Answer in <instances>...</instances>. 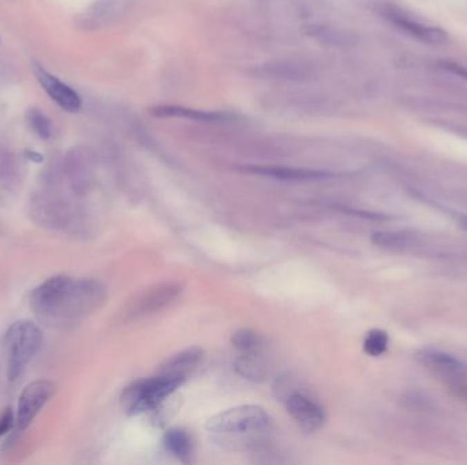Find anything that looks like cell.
<instances>
[{"label":"cell","mask_w":467,"mask_h":465,"mask_svg":"<svg viewBox=\"0 0 467 465\" xmlns=\"http://www.w3.org/2000/svg\"><path fill=\"white\" fill-rule=\"evenodd\" d=\"M104 299L99 281L56 276L33 291L32 307L47 323L64 326L98 310Z\"/></svg>","instance_id":"obj_1"},{"label":"cell","mask_w":467,"mask_h":465,"mask_svg":"<svg viewBox=\"0 0 467 465\" xmlns=\"http://www.w3.org/2000/svg\"><path fill=\"white\" fill-rule=\"evenodd\" d=\"M207 430L221 448L245 450L262 444L271 431V417L259 406H239L212 416Z\"/></svg>","instance_id":"obj_2"},{"label":"cell","mask_w":467,"mask_h":465,"mask_svg":"<svg viewBox=\"0 0 467 465\" xmlns=\"http://www.w3.org/2000/svg\"><path fill=\"white\" fill-rule=\"evenodd\" d=\"M185 381L183 377L168 372H158L154 378L140 379L123 390L120 406L129 415L156 411L183 385Z\"/></svg>","instance_id":"obj_3"},{"label":"cell","mask_w":467,"mask_h":465,"mask_svg":"<svg viewBox=\"0 0 467 465\" xmlns=\"http://www.w3.org/2000/svg\"><path fill=\"white\" fill-rule=\"evenodd\" d=\"M43 343L40 328L30 321L15 322L6 333L4 345L8 363V377L15 381L32 362Z\"/></svg>","instance_id":"obj_4"},{"label":"cell","mask_w":467,"mask_h":465,"mask_svg":"<svg viewBox=\"0 0 467 465\" xmlns=\"http://www.w3.org/2000/svg\"><path fill=\"white\" fill-rule=\"evenodd\" d=\"M380 14L388 22H391L395 28L408 33L409 36L414 37L415 40H418L421 43L430 44V46H440V44H444L448 40V35L443 29L434 28V26H428L422 22H418V21L413 19L412 17L406 15L403 11L398 10L396 7L383 6L380 8Z\"/></svg>","instance_id":"obj_5"},{"label":"cell","mask_w":467,"mask_h":465,"mask_svg":"<svg viewBox=\"0 0 467 465\" xmlns=\"http://www.w3.org/2000/svg\"><path fill=\"white\" fill-rule=\"evenodd\" d=\"M53 392V383L46 379L35 381L24 389L17 412V424L21 430H25L35 420L42 408L50 401Z\"/></svg>","instance_id":"obj_6"},{"label":"cell","mask_w":467,"mask_h":465,"mask_svg":"<svg viewBox=\"0 0 467 465\" xmlns=\"http://www.w3.org/2000/svg\"><path fill=\"white\" fill-rule=\"evenodd\" d=\"M182 292V285L178 283H163L145 291L130 307L131 318L147 316L168 307Z\"/></svg>","instance_id":"obj_7"},{"label":"cell","mask_w":467,"mask_h":465,"mask_svg":"<svg viewBox=\"0 0 467 465\" xmlns=\"http://www.w3.org/2000/svg\"><path fill=\"white\" fill-rule=\"evenodd\" d=\"M416 361L446 378L450 385L467 382L466 363L451 354L437 350H422L416 354Z\"/></svg>","instance_id":"obj_8"},{"label":"cell","mask_w":467,"mask_h":465,"mask_svg":"<svg viewBox=\"0 0 467 465\" xmlns=\"http://www.w3.org/2000/svg\"><path fill=\"white\" fill-rule=\"evenodd\" d=\"M289 414L305 433L320 430L325 421L324 410L309 396L302 393H290L284 397Z\"/></svg>","instance_id":"obj_9"},{"label":"cell","mask_w":467,"mask_h":465,"mask_svg":"<svg viewBox=\"0 0 467 465\" xmlns=\"http://www.w3.org/2000/svg\"><path fill=\"white\" fill-rule=\"evenodd\" d=\"M66 171L73 187L78 191H86L93 183L95 157L89 148H73L66 158Z\"/></svg>","instance_id":"obj_10"},{"label":"cell","mask_w":467,"mask_h":465,"mask_svg":"<svg viewBox=\"0 0 467 465\" xmlns=\"http://www.w3.org/2000/svg\"><path fill=\"white\" fill-rule=\"evenodd\" d=\"M262 77L279 81H291V82H306L317 77L315 67L309 61L284 59L276 60L264 64L259 68Z\"/></svg>","instance_id":"obj_11"},{"label":"cell","mask_w":467,"mask_h":465,"mask_svg":"<svg viewBox=\"0 0 467 465\" xmlns=\"http://www.w3.org/2000/svg\"><path fill=\"white\" fill-rule=\"evenodd\" d=\"M244 172L259 175L265 178L289 180V182H315L335 178V173L318 169L308 168H293V167H280V165H246L241 168Z\"/></svg>","instance_id":"obj_12"},{"label":"cell","mask_w":467,"mask_h":465,"mask_svg":"<svg viewBox=\"0 0 467 465\" xmlns=\"http://www.w3.org/2000/svg\"><path fill=\"white\" fill-rule=\"evenodd\" d=\"M149 112L156 117H181L204 123H231L235 120V115L228 112L201 111L182 105H155L149 109Z\"/></svg>","instance_id":"obj_13"},{"label":"cell","mask_w":467,"mask_h":465,"mask_svg":"<svg viewBox=\"0 0 467 465\" xmlns=\"http://www.w3.org/2000/svg\"><path fill=\"white\" fill-rule=\"evenodd\" d=\"M36 77L44 91L48 93L55 103L60 108L68 112H77L80 111L82 102L77 92H74L68 85L59 81L56 77H53L48 71H46L42 67L36 68Z\"/></svg>","instance_id":"obj_14"},{"label":"cell","mask_w":467,"mask_h":465,"mask_svg":"<svg viewBox=\"0 0 467 465\" xmlns=\"http://www.w3.org/2000/svg\"><path fill=\"white\" fill-rule=\"evenodd\" d=\"M126 0H98L86 12L84 23L89 29H99L115 19L125 11Z\"/></svg>","instance_id":"obj_15"},{"label":"cell","mask_w":467,"mask_h":465,"mask_svg":"<svg viewBox=\"0 0 467 465\" xmlns=\"http://www.w3.org/2000/svg\"><path fill=\"white\" fill-rule=\"evenodd\" d=\"M203 359H204V351L199 347H190V348H186L178 352L172 358H170L161 366L158 372L175 374L186 379L187 375L192 374L199 367V364L203 362Z\"/></svg>","instance_id":"obj_16"},{"label":"cell","mask_w":467,"mask_h":465,"mask_svg":"<svg viewBox=\"0 0 467 465\" xmlns=\"http://www.w3.org/2000/svg\"><path fill=\"white\" fill-rule=\"evenodd\" d=\"M237 372L250 381L259 382L268 375V364L261 352H244L235 361Z\"/></svg>","instance_id":"obj_17"},{"label":"cell","mask_w":467,"mask_h":465,"mask_svg":"<svg viewBox=\"0 0 467 465\" xmlns=\"http://www.w3.org/2000/svg\"><path fill=\"white\" fill-rule=\"evenodd\" d=\"M306 33L317 43L325 47H346L354 43L350 35L325 25H311L308 28Z\"/></svg>","instance_id":"obj_18"},{"label":"cell","mask_w":467,"mask_h":465,"mask_svg":"<svg viewBox=\"0 0 467 465\" xmlns=\"http://www.w3.org/2000/svg\"><path fill=\"white\" fill-rule=\"evenodd\" d=\"M164 446L172 456L182 462H187L192 455L190 437L181 428H171L165 433Z\"/></svg>","instance_id":"obj_19"},{"label":"cell","mask_w":467,"mask_h":465,"mask_svg":"<svg viewBox=\"0 0 467 465\" xmlns=\"http://www.w3.org/2000/svg\"><path fill=\"white\" fill-rule=\"evenodd\" d=\"M372 243L385 250H406L414 245V238L406 232L396 231H378L372 235Z\"/></svg>","instance_id":"obj_20"},{"label":"cell","mask_w":467,"mask_h":465,"mask_svg":"<svg viewBox=\"0 0 467 465\" xmlns=\"http://www.w3.org/2000/svg\"><path fill=\"white\" fill-rule=\"evenodd\" d=\"M232 345L241 352H261L264 340L257 332L252 329H239L231 337Z\"/></svg>","instance_id":"obj_21"},{"label":"cell","mask_w":467,"mask_h":465,"mask_svg":"<svg viewBox=\"0 0 467 465\" xmlns=\"http://www.w3.org/2000/svg\"><path fill=\"white\" fill-rule=\"evenodd\" d=\"M390 337L388 333L381 329H373L370 330L363 341V351L373 358H378L384 355L388 350Z\"/></svg>","instance_id":"obj_22"},{"label":"cell","mask_w":467,"mask_h":465,"mask_svg":"<svg viewBox=\"0 0 467 465\" xmlns=\"http://www.w3.org/2000/svg\"><path fill=\"white\" fill-rule=\"evenodd\" d=\"M29 123L39 137H42V138H50L51 137V123L44 113H42L36 109L30 111L29 112Z\"/></svg>","instance_id":"obj_23"},{"label":"cell","mask_w":467,"mask_h":465,"mask_svg":"<svg viewBox=\"0 0 467 465\" xmlns=\"http://www.w3.org/2000/svg\"><path fill=\"white\" fill-rule=\"evenodd\" d=\"M440 66L446 71H448V73H451V74H454V75H457L459 78H464L465 81H467L466 67H464V66H461L458 63H454V61H441Z\"/></svg>","instance_id":"obj_24"},{"label":"cell","mask_w":467,"mask_h":465,"mask_svg":"<svg viewBox=\"0 0 467 465\" xmlns=\"http://www.w3.org/2000/svg\"><path fill=\"white\" fill-rule=\"evenodd\" d=\"M12 420H14V416H12L11 410H6V412L0 417V437L4 435L12 427Z\"/></svg>","instance_id":"obj_25"},{"label":"cell","mask_w":467,"mask_h":465,"mask_svg":"<svg viewBox=\"0 0 467 465\" xmlns=\"http://www.w3.org/2000/svg\"><path fill=\"white\" fill-rule=\"evenodd\" d=\"M451 389L461 397L467 400V382H461V383H451Z\"/></svg>","instance_id":"obj_26"}]
</instances>
